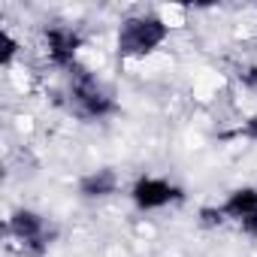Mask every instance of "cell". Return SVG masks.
Listing matches in <instances>:
<instances>
[{
    "label": "cell",
    "instance_id": "1",
    "mask_svg": "<svg viewBox=\"0 0 257 257\" xmlns=\"http://www.w3.org/2000/svg\"><path fill=\"white\" fill-rule=\"evenodd\" d=\"M170 25L164 16L146 10V13H131L124 16L115 34V52L124 61H143L152 58L167 40H170Z\"/></svg>",
    "mask_w": 257,
    "mask_h": 257
},
{
    "label": "cell",
    "instance_id": "2",
    "mask_svg": "<svg viewBox=\"0 0 257 257\" xmlns=\"http://www.w3.org/2000/svg\"><path fill=\"white\" fill-rule=\"evenodd\" d=\"M67 97H70L73 115H79L82 121H106V118L118 115V109H121L112 88L106 82H100L82 64L67 73Z\"/></svg>",
    "mask_w": 257,
    "mask_h": 257
},
{
    "label": "cell",
    "instance_id": "3",
    "mask_svg": "<svg viewBox=\"0 0 257 257\" xmlns=\"http://www.w3.org/2000/svg\"><path fill=\"white\" fill-rule=\"evenodd\" d=\"M7 236L25 257H43L58 242V224L43 212L22 206L7 218Z\"/></svg>",
    "mask_w": 257,
    "mask_h": 257
},
{
    "label": "cell",
    "instance_id": "4",
    "mask_svg": "<svg viewBox=\"0 0 257 257\" xmlns=\"http://www.w3.org/2000/svg\"><path fill=\"white\" fill-rule=\"evenodd\" d=\"M127 200L134 203L137 212H164L173 206H182L188 200L185 188L167 176H155V173H143L131 182L127 188Z\"/></svg>",
    "mask_w": 257,
    "mask_h": 257
},
{
    "label": "cell",
    "instance_id": "5",
    "mask_svg": "<svg viewBox=\"0 0 257 257\" xmlns=\"http://www.w3.org/2000/svg\"><path fill=\"white\" fill-rule=\"evenodd\" d=\"M218 212L224 224H236L245 236L257 239V188L254 185H239L227 191V197L218 203Z\"/></svg>",
    "mask_w": 257,
    "mask_h": 257
},
{
    "label": "cell",
    "instance_id": "6",
    "mask_svg": "<svg viewBox=\"0 0 257 257\" xmlns=\"http://www.w3.org/2000/svg\"><path fill=\"white\" fill-rule=\"evenodd\" d=\"M43 46H46L49 61L58 70L70 73L73 67H79V52H82L85 40H82V34L73 25H49L43 31Z\"/></svg>",
    "mask_w": 257,
    "mask_h": 257
},
{
    "label": "cell",
    "instance_id": "7",
    "mask_svg": "<svg viewBox=\"0 0 257 257\" xmlns=\"http://www.w3.org/2000/svg\"><path fill=\"white\" fill-rule=\"evenodd\" d=\"M121 191V176L112 170V167H100V170H91L85 176H79L76 182V194L88 203H97V200H109Z\"/></svg>",
    "mask_w": 257,
    "mask_h": 257
},
{
    "label": "cell",
    "instance_id": "8",
    "mask_svg": "<svg viewBox=\"0 0 257 257\" xmlns=\"http://www.w3.org/2000/svg\"><path fill=\"white\" fill-rule=\"evenodd\" d=\"M19 49H22V43L13 37V31L10 28H0V67H13V61L19 58Z\"/></svg>",
    "mask_w": 257,
    "mask_h": 257
},
{
    "label": "cell",
    "instance_id": "9",
    "mask_svg": "<svg viewBox=\"0 0 257 257\" xmlns=\"http://www.w3.org/2000/svg\"><path fill=\"white\" fill-rule=\"evenodd\" d=\"M233 137H239V140H248V143H257V112L254 115H248L236 131H233Z\"/></svg>",
    "mask_w": 257,
    "mask_h": 257
}]
</instances>
